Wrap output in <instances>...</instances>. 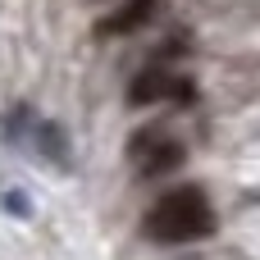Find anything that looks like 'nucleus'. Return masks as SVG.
<instances>
[{"mask_svg":"<svg viewBox=\"0 0 260 260\" xmlns=\"http://www.w3.org/2000/svg\"><path fill=\"white\" fill-rule=\"evenodd\" d=\"M155 14H160V0H123L110 18L96 23V37H128L137 27H146Z\"/></svg>","mask_w":260,"mask_h":260,"instance_id":"3","label":"nucleus"},{"mask_svg":"<svg viewBox=\"0 0 260 260\" xmlns=\"http://www.w3.org/2000/svg\"><path fill=\"white\" fill-rule=\"evenodd\" d=\"M41 151H46L50 160H59V165L69 160V142H64V133H59L55 123H41Z\"/></svg>","mask_w":260,"mask_h":260,"instance_id":"5","label":"nucleus"},{"mask_svg":"<svg viewBox=\"0 0 260 260\" xmlns=\"http://www.w3.org/2000/svg\"><path fill=\"white\" fill-rule=\"evenodd\" d=\"M174 87H178V82H174V73H169L165 64H146V69L128 82V105H137V110H142V105H155V101L169 96Z\"/></svg>","mask_w":260,"mask_h":260,"instance_id":"4","label":"nucleus"},{"mask_svg":"<svg viewBox=\"0 0 260 260\" xmlns=\"http://www.w3.org/2000/svg\"><path fill=\"white\" fill-rule=\"evenodd\" d=\"M128 155L142 165V169H137L142 178H155V174H169V169H178V165L187 160V146H183L178 137L160 133V128H146V133H137V137L128 142Z\"/></svg>","mask_w":260,"mask_h":260,"instance_id":"2","label":"nucleus"},{"mask_svg":"<svg viewBox=\"0 0 260 260\" xmlns=\"http://www.w3.org/2000/svg\"><path fill=\"white\" fill-rule=\"evenodd\" d=\"M215 233V210L206 187H174L165 192L146 215H142V238L160 242V247H183V242H201Z\"/></svg>","mask_w":260,"mask_h":260,"instance_id":"1","label":"nucleus"}]
</instances>
